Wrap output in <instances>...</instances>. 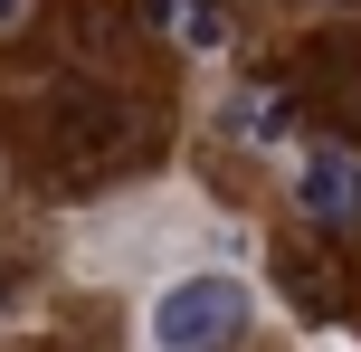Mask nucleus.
<instances>
[{
    "label": "nucleus",
    "instance_id": "f257e3e1",
    "mask_svg": "<svg viewBox=\"0 0 361 352\" xmlns=\"http://www.w3.org/2000/svg\"><path fill=\"white\" fill-rule=\"evenodd\" d=\"M247 324V286L238 277H180L162 305H152V343L162 352H219Z\"/></svg>",
    "mask_w": 361,
    "mask_h": 352
},
{
    "label": "nucleus",
    "instance_id": "f03ea898",
    "mask_svg": "<svg viewBox=\"0 0 361 352\" xmlns=\"http://www.w3.org/2000/svg\"><path fill=\"white\" fill-rule=\"evenodd\" d=\"M305 219L314 229H361V162L352 152H305Z\"/></svg>",
    "mask_w": 361,
    "mask_h": 352
},
{
    "label": "nucleus",
    "instance_id": "7ed1b4c3",
    "mask_svg": "<svg viewBox=\"0 0 361 352\" xmlns=\"http://www.w3.org/2000/svg\"><path fill=\"white\" fill-rule=\"evenodd\" d=\"M152 19H162V29H180L190 48H219V19L200 10V0H152Z\"/></svg>",
    "mask_w": 361,
    "mask_h": 352
},
{
    "label": "nucleus",
    "instance_id": "20e7f679",
    "mask_svg": "<svg viewBox=\"0 0 361 352\" xmlns=\"http://www.w3.org/2000/svg\"><path fill=\"white\" fill-rule=\"evenodd\" d=\"M10 296H19V277H10V267H0V305H10Z\"/></svg>",
    "mask_w": 361,
    "mask_h": 352
},
{
    "label": "nucleus",
    "instance_id": "39448f33",
    "mask_svg": "<svg viewBox=\"0 0 361 352\" xmlns=\"http://www.w3.org/2000/svg\"><path fill=\"white\" fill-rule=\"evenodd\" d=\"M10 10H19V0H0V19H10Z\"/></svg>",
    "mask_w": 361,
    "mask_h": 352
}]
</instances>
